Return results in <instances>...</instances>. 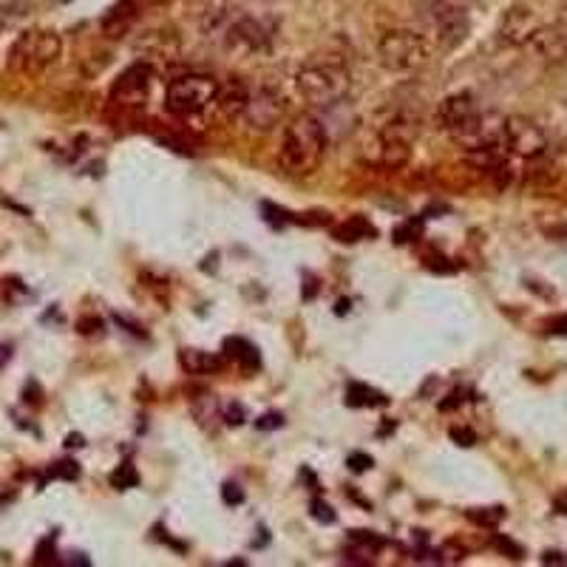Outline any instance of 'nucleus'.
Here are the masks:
<instances>
[{"label": "nucleus", "mask_w": 567, "mask_h": 567, "mask_svg": "<svg viewBox=\"0 0 567 567\" xmlns=\"http://www.w3.org/2000/svg\"><path fill=\"white\" fill-rule=\"evenodd\" d=\"M140 7H165V3H171V0H136Z\"/></svg>", "instance_id": "obj_38"}, {"label": "nucleus", "mask_w": 567, "mask_h": 567, "mask_svg": "<svg viewBox=\"0 0 567 567\" xmlns=\"http://www.w3.org/2000/svg\"><path fill=\"white\" fill-rule=\"evenodd\" d=\"M225 49L236 58H256L270 49V32L261 20L241 18L225 32Z\"/></svg>", "instance_id": "obj_9"}, {"label": "nucleus", "mask_w": 567, "mask_h": 567, "mask_svg": "<svg viewBox=\"0 0 567 567\" xmlns=\"http://www.w3.org/2000/svg\"><path fill=\"white\" fill-rule=\"evenodd\" d=\"M225 352H227V358L239 363L241 369H250V372H256V369L261 367V358H258L256 347H252L250 341H245V338H227Z\"/></svg>", "instance_id": "obj_18"}, {"label": "nucleus", "mask_w": 567, "mask_h": 567, "mask_svg": "<svg viewBox=\"0 0 567 567\" xmlns=\"http://www.w3.org/2000/svg\"><path fill=\"white\" fill-rule=\"evenodd\" d=\"M463 556H465V550L454 548V545H449V548L440 550V561H463Z\"/></svg>", "instance_id": "obj_33"}, {"label": "nucleus", "mask_w": 567, "mask_h": 567, "mask_svg": "<svg viewBox=\"0 0 567 567\" xmlns=\"http://www.w3.org/2000/svg\"><path fill=\"white\" fill-rule=\"evenodd\" d=\"M140 483V474H136V468L131 463H123L120 468L111 474V485H114L116 491H125V488H134V485Z\"/></svg>", "instance_id": "obj_22"}, {"label": "nucleus", "mask_w": 567, "mask_h": 567, "mask_svg": "<svg viewBox=\"0 0 567 567\" xmlns=\"http://www.w3.org/2000/svg\"><path fill=\"white\" fill-rule=\"evenodd\" d=\"M369 465H372V457H369V454H363V452H358V454H352V457H349V468L358 471V474L369 471Z\"/></svg>", "instance_id": "obj_31"}, {"label": "nucleus", "mask_w": 567, "mask_h": 567, "mask_svg": "<svg viewBox=\"0 0 567 567\" xmlns=\"http://www.w3.org/2000/svg\"><path fill=\"white\" fill-rule=\"evenodd\" d=\"M185 14L202 38H210L225 27L230 0H185Z\"/></svg>", "instance_id": "obj_13"}, {"label": "nucleus", "mask_w": 567, "mask_h": 567, "mask_svg": "<svg viewBox=\"0 0 567 567\" xmlns=\"http://www.w3.org/2000/svg\"><path fill=\"white\" fill-rule=\"evenodd\" d=\"M336 236L341 241H361V239H372L374 227L369 225L363 216H354V219L343 221V225L336 227Z\"/></svg>", "instance_id": "obj_20"}, {"label": "nucleus", "mask_w": 567, "mask_h": 567, "mask_svg": "<svg viewBox=\"0 0 567 567\" xmlns=\"http://www.w3.org/2000/svg\"><path fill=\"white\" fill-rule=\"evenodd\" d=\"M140 18V3L136 0H120L103 14V34L105 38H123Z\"/></svg>", "instance_id": "obj_16"}, {"label": "nucleus", "mask_w": 567, "mask_h": 567, "mask_svg": "<svg viewBox=\"0 0 567 567\" xmlns=\"http://www.w3.org/2000/svg\"><path fill=\"white\" fill-rule=\"evenodd\" d=\"M256 425L261 429V432H272V429H281L284 417H281V414H265V417L258 420Z\"/></svg>", "instance_id": "obj_32"}, {"label": "nucleus", "mask_w": 567, "mask_h": 567, "mask_svg": "<svg viewBox=\"0 0 567 567\" xmlns=\"http://www.w3.org/2000/svg\"><path fill=\"white\" fill-rule=\"evenodd\" d=\"M429 43L440 52H454L465 43L471 32V20L460 3L454 0H429L423 7V29Z\"/></svg>", "instance_id": "obj_5"}, {"label": "nucleus", "mask_w": 567, "mask_h": 567, "mask_svg": "<svg viewBox=\"0 0 567 567\" xmlns=\"http://www.w3.org/2000/svg\"><path fill=\"white\" fill-rule=\"evenodd\" d=\"M9 358H12V349H9L7 343H0V369L7 367V363H9Z\"/></svg>", "instance_id": "obj_36"}, {"label": "nucleus", "mask_w": 567, "mask_h": 567, "mask_svg": "<svg viewBox=\"0 0 567 567\" xmlns=\"http://www.w3.org/2000/svg\"><path fill=\"white\" fill-rule=\"evenodd\" d=\"M542 29V20L534 9L528 7H508L503 20H499V40L505 45H528L534 34Z\"/></svg>", "instance_id": "obj_12"}, {"label": "nucleus", "mask_w": 567, "mask_h": 567, "mask_svg": "<svg viewBox=\"0 0 567 567\" xmlns=\"http://www.w3.org/2000/svg\"><path fill=\"white\" fill-rule=\"evenodd\" d=\"M452 440L457 445H463V449H468V445L477 443V434L471 432V429H463V425H454V429H452Z\"/></svg>", "instance_id": "obj_27"}, {"label": "nucleus", "mask_w": 567, "mask_h": 567, "mask_svg": "<svg viewBox=\"0 0 567 567\" xmlns=\"http://www.w3.org/2000/svg\"><path fill=\"white\" fill-rule=\"evenodd\" d=\"M0 32H3V14H0Z\"/></svg>", "instance_id": "obj_40"}, {"label": "nucleus", "mask_w": 567, "mask_h": 567, "mask_svg": "<svg viewBox=\"0 0 567 567\" xmlns=\"http://www.w3.org/2000/svg\"><path fill=\"white\" fill-rule=\"evenodd\" d=\"M494 545L499 550H505V554H508L511 559H519V556H523V548H519V545H514V542H511V539H505V536H496Z\"/></svg>", "instance_id": "obj_30"}, {"label": "nucleus", "mask_w": 567, "mask_h": 567, "mask_svg": "<svg viewBox=\"0 0 567 567\" xmlns=\"http://www.w3.org/2000/svg\"><path fill=\"white\" fill-rule=\"evenodd\" d=\"M221 420H225L227 425H241L247 420V412L241 403H227L225 409H221Z\"/></svg>", "instance_id": "obj_23"}, {"label": "nucleus", "mask_w": 567, "mask_h": 567, "mask_svg": "<svg viewBox=\"0 0 567 567\" xmlns=\"http://www.w3.org/2000/svg\"><path fill=\"white\" fill-rule=\"evenodd\" d=\"M179 363L187 374H210L216 369H221V358H216L213 352H205V349H182Z\"/></svg>", "instance_id": "obj_17"}, {"label": "nucleus", "mask_w": 567, "mask_h": 567, "mask_svg": "<svg viewBox=\"0 0 567 567\" xmlns=\"http://www.w3.org/2000/svg\"><path fill=\"white\" fill-rule=\"evenodd\" d=\"M503 145L511 156L519 159H539L548 151V134L525 116H505Z\"/></svg>", "instance_id": "obj_8"}, {"label": "nucleus", "mask_w": 567, "mask_h": 567, "mask_svg": "<svg viewBox=\"0 0 567 567\" xmlns=\"http://www.w3.org/2000/svg\"><path fill=\"white\" fill-rule=\"evenodd\" d=\"M542 561H545V565H565L561 554H556V550H548V554L542 556Z\"/></svg>", "instance_id": "obj_35"}, {"label": "nucleus", "mask_w": 567, "mask_h": 567, "mask_svg": "<svg viewBox=\"0 0 567 567\" xmlns=\"http://www.w3.org/2000/svg\"><path fill=\"white\" fill-rule=\"evenodd\" d=\"M310 514L316 516L318 523H323V525L336 523V511L329 508V505L323 503V499H312V503H310Z\"/></svg>", "instance_id": "obj_24"}, {"label": "nucleus", "mask_w": 567, "mask_h": 567, "mask_svg": "<svg viewBox=\"0 0 567 567\" xmlns=\"http://www.w3.org/2000/svg\"><path fill=\"white\" fill-rule=\"evenodd\" d=\"M361 159L374 171H400L412 159V140L398 131L372 125L361 142Z\"/></svg>", "instance_id": "obj_6"}, {"label": "nucleus", "mask_w": 567, "mask_h": 567, "mask_svg": "<svg viewBox=\"0 0 567 567\" xmlns=\"http://www.w3.org/2000/svg\"><path fill=\"white\" fill-rule=\"evenodd\" d=\"M52 477H60V480H78L80 477V465L74 463V460H63V463H58L52 468Z\"/></svg>", "instance_id": "obj_25"}, {"label": "nucleus", "mask_w": 567, "mask_h": 567, "mask_svg": "<svg viewBox=\"0 0 567 567\" xmlns=\"http://www.w3.org/2000/svg\"><path fill=\"white\" fill-rule=\"evenodd\" d=\"M216 91H219V83L207 78V74H185V78H176L168 85V91H165V105H168V111H174L179 116H194L202 114L207 105H213Z\"/></svg>", "instance_id": "obj_7"}, {"label": "nucleus", "mask_w": 567, "mask_h": 567, "mask_svg": "<svg viewBox=\"0 0 567 567\" xmlns=\"http://www.w3.org/2000/svg\"><path fill=\"white\" fill-rule=\"evenodd\" d=\"M54 556H58L54 554V542L45 539L43 545L38 548V559L34 561H38V565H54V561H60V559H54Z\"/></svg>", "instance_id": "obj_29"}, {"label": "nucleus", "mask_w": 567, "mask_h": 567, "mask_svg": "<svg viewBox=\"0 0 567 567\" xmlns=\"http://www.w3.org/2000/svg\"><path fill=\"white\" fill-rule=\"evenodd\" d=\"M349 89H352V78L349 69L341 60H312L303 65L296 74V91L303 103L316 105V109H329L347 100Z\"/></svg>", "instance_id": "obj_2"}, {"label": "nucleus", "mask_w": 567, "mask_h": 567, "mask_svg": "<svg viewBox=\"0 0 567 567\" xmlns=\"http://www.w3.org/2000/svg\"><path fill=\"white\" fill-rule=\"evenodd\" d=\"M480 105L474 100V94L468 91H460V94H452V97H445L437 109V123L440 128L449 131V136L457 134L465 123H471L474 116H477Z\"/></svg>", "instance_id": "obj_14"}, {"label": "nucleus", "mask_w": 567, "mask_h": 567, "mask_svg": "<svg viewBox=\"0 0 567 567\" xmlns=\"http://www.w3.org/2000/svg\"><path fill=\"white\" fill-rule=\"evenodd\" d=\"M417 233H420V219H414V221H409V225H403L394 230V241H412V239H417Z\"/></svg>", "instance_id": "obj_28"}, {"label": "nucleus", "mask_w": 567, "mask_h": 567, "mask_svg": "<svg viewBox=\"0 0 567 567\" xmlns=\"http://www.w3.org/2000/svg\"><path fill=\"white\" fill-rule=\"evenodd\" d=\"M63 58V38L52 29H27L18 34L9 49V71L23 74V78H38L52 69Z\"/></svg>", "instance_id": "obj_3"}, {"label": "nucleus", "mask_w": 567, "mask_h": 567, "mask_svg": "<svg viewBox=\"0 0 567 567\" xmlns=\"http://www.w3.org/2000/svg\"><path fill=\"white\" fill-rule=\"evenodd\" d=\"M474 525H483V528H496V525L505 519V511L503 508H474V511H465Z\"/></svg>", "instance_id": "obj_21"}, {"label": "nucleus", "mask_w": 567, "mask_h": 567, "mask_svg": "<svg viewBox=\"0 0 567 567\" xmlns=\"http://www.w3.org/2000/svg\"><path fill=\"white\" fill-rule=\"evenodd\" d=\"M250 85L241 83L239 78H230L219 85L216 91V109L227 116V120H241L247 111V103H250Z\"/></svg>", "instance_id": "obj_15"}, {"label": "nucleus", "mask_w": 567, "mask_h": 567, "mask_svg": "<svg viewBox=\"0 0 567 567\" xmlns=\"http://www.w3.org/2000/svg\"><path fill=\"white\" fill-rule=\"evenodd\" d=\"M327 145L329 134L321 120L312 114L298 116V120L287 125L281 145H278V168L287 176H296V179L316 174L321 168Z\"/></svg>", "instance_id": "obj_1"}, {"label": "nucleus", "mask_w": 567, "mask_h": 567, "mask_svg": "<svg viewBox=\"0 0 567 567\" xmlns=\"http://www.w3.org/2000/svg\"><path fill=\"white\" fill-rule=\"evenodd\" d=\"M284 114H287V100L276 89L250 91L245 120L252 131H272L276 125H281Z\"/></svg>", "instance_id": "obj_11"}, {"label": "nucleus", "mask_w": 567, "mask_h": 567, "mask_svg": "<svg viewBox=\"0 0 567 567\" xmlns=\"http://www.w3.org/2000/svg\"><path fill=\"white\" fill-rule=\"evenodd\" d=\"M151 85H154V65L148 60L128 65V69L116 78L114 89H111V100L120 105H142L148 100Z\"/></svg>", "instance_id": "obj_10"}, {"label": "nucleus", "mask_w": 567, "mask_h": 567, "mask_svg": "<svg viewBox=\"0 0 567 567\" xmlns=\"http://www.w3.org/2000/svg\"><path fill=\"white\" fill-rule=\"evenodd\" d=\"M550 332H554V336H567V316L550 321Z\"/></svg>", "instance_id": "obj_34"}, {"label": "nucleus", "mask_w": 567, "mask_h": 567, "mask_svg": "<svg viewBox=\"0 0 567 567\" xmlns=\"http://www.w3.org/2000/svg\"><path fill=\"white\" fill-rule=\"evenodd\" d=\"M434 45L417 29H389L378 40V63L392 74H412L432 60Z\"/></svg>", "instance_id": "obj_4"}, {"label": "nucleus", "mask_w": 567, "mask_h": 567, "mask_svg": "<svg viewBox=\"0 0 567 567\" xmlns=\"http://www.w3.org/2000/svg\"><path fill=\"white\" fill-rule=\"evenodd\" d=\"M0 503H3V496H0Z\"/></svg>", "instance_id": "obj_41"}, {"label": "nucleus", "mask_w": 567, "mask_h": 567, "mask_svg": "<svg viewBox=\"0 0 567 567\" xmlns=\"http://www.w3.org/2000/svg\"><path fill=\"white\" fill-rule=\"evenodd\" d=\"M221 499H225V505H241L245 503V491L236 483H227L225 488H221Z\"/></svg>", "instance_id": "obj_26"}, {"label": "nucleus", "mask_w": 567, "mask_h": 567, "mask_svg": "<svg viewBox=\"0 0 567 567\" xmlns=\"http://www.w3.org/2000/svg\"><path fill=\"white\" fill-rule=\"evenodd\" d=\"M556 511H559V514H567V491H565V494H559V496H556Z\"/></svg>", "instance_id": "obj_37"}, {"label": "nucleus", "mask_w": 567, "mask_h": 567, "mask_svg": "<svg viewBox=\"0 0 567 567\" xmlns=\"http://www.w3.org/2000/svg\"><path fill=\"white\" fill-rule=\"evenodd\" d=\"M347 403H349V406L363 409V406H386L389 400L383 398L381 392H374L372 386H363V383H352V386H349V392H347Z\"/></svg>", "instance_id": "obj_19"}, {"label": "nucleus", "mask_w": 567, "mask_h": 567, "mask_svg": "<svg viewBox=\"0 0 567 567\" xmlns=\"http://www.w3.org/2000/svg\"><path fill=\"white\" fill-rule=\"evenodd\" d=\"M83 443H85V440L80 437V434H71V437H69V449H80Z\"/></svg>", "instance_id": "obj_39"}]
</instances>
